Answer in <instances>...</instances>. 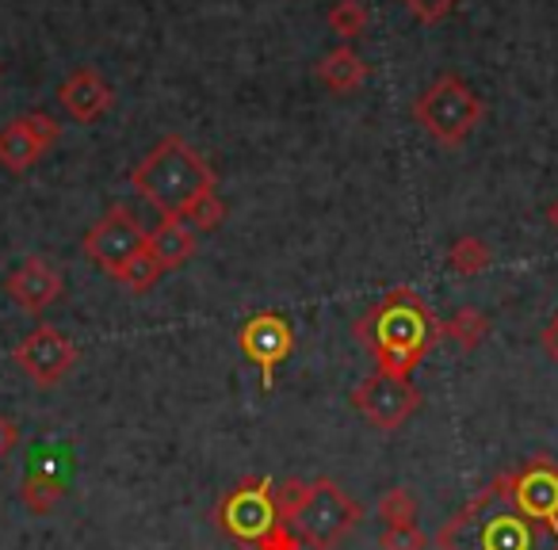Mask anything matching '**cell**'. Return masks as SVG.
Wrapping results in <instances>:
<instances>
[{
  "label": "cell",
  "mask_w": 558,
  "mask_h": 550,
  "mask_svg": "<svg viewBox=\"0 0 558 550\" xmlns=\"http://www.w3.org/2000/svg\"><path fill=\"white\" fill-rule=\"evenodd\" d=\"M547 222H550V225H555V230H558V199H555V203H550V207H547Z\"/></svg>",
  "instance_id": "obj_29"
},
{
  "label": "cell",
  "mask_w": 558,
  "mask_h": 550,
  "mask_svg": "<svg viewBox=\"0 0 558 550\" xmlns=\"http://www.w3.org/2000/svg\"><path fill=\"white\" fill-rule=\"evenodd\" d=\"M352 405L360 410V417L379 432H395L402 428L413 413L421 410V390L410 379H398L387 371H372L356 390H352Z\"/></svg>",
  "instance_id": "obj_9"
},
{
  "label": "cell",
  "mask_w": 558,
  "mask_h": 550,
  "mask_svg": "<svg viewBox=\"0 0 558 550\" xmlns=\"http://www.w3.org/2000/svg\"><path fill=\"white\" fill-rule=\"evenodd\" d=\"M326 24L341 42H352L367 32V9L360 4V0H337L333 9H329Z\"/></svg>",
  "instance_id": "obj_21"
},
{
  "label": "cell",
  "mask_w": 558,
  "mask_h": 550,
  "mask_svg": "<svg viewBox=\"0 0 558 550\" xmlns=\"http://www.w3.org/2000/svg\"><path fill=\"white\" fill-rule=\"evenodd\" d=\"M62 138V123L47 111H32V115H16L4 131H0V169L12 176H24L27 169L47 157V149L58 146Z\"/></svg>",
  "instance_id": "obj_10"
},
{
  "label": "cell",
  "mask_w": 558,
  "mask_h": 550,
  "mask_svg": "<svg viewBox=\"0 0 558 550\" xmlns=\"http://www.w3.org/2000/svg\"><path fill=\"white\" fill-rule=\"evenodd\" d=\"M436 550H558V524L520 512L501 474L471 504L444 520Z\"/></svg>",
  "instance_id": "obj_3"
},
{
  "label": "cell",
  "mask_w": 558,
  "mask_h": 550,
  "mask_svg": "<svg viewBox=\"0 0 558 550\" xmlns=\"http://www.w3.org/2000/svg\"><path fill=\"white\" fill-rule=\"evenodd\" d=\"M4 291H9V298L20 310L39 318L47 306H54L58 298H62L65 288H62V271H58L54 264L43 260V256H27L9 280H4Z\"/></svg>",
  "instance_id": "obj_14"
},
{
  "label": "cell",
  "mask_w": 558,
  "mask_h": 550,
  "mask_svg": "<svg viewBox=\"0 0 558 550\" xmlns=\"http://www.w3.org/2000/svg\"><path fill=\"white\" fill-rule=\"evenodd\" d=\"M379 520L387 527H402V524H417V497H413V489L405 486H395L387 489V493L379 497Z\"/></svg>",
  "instance_id": "obj_22"
},
{
  "label": "cell",
  "mask_w": 558,
  "mask_h": 550,
  "mask_svg": "<svg viewBox=\"0 0 558 550\" xmlns=\"http://www.w3.org/2000/svg\"><path fill=\"white\" fill-rule=\"evenodd\" d=\"M20 425H16V417H4V413H0V459H9L12 451L20 448Z\"/></svg>",
  "instance_id": "obj_27"
},
{
  "label": "cell",
  "mask_w": 558,
  "mask_h": 550,
  "mask_svg": "<svg viewBox=\"0 0 558 550\" xmlns=\"http://www.w3.org/2000/svg\"><path fill=\"white\" fill-rule=\"evenodd\" d=\"M444 260H448V268L456 271V276H482V271L494 264V248H489L482 237H471V233H466V237L451 241Z\"/></svg>",
  "instance_id": "obj_19"
},
{
  "label": "cell",
  "mask_w": 558,
  "mask_h": 550,
  "mask_svg": "<svg viewBox=\"0 0 558 550\" xmlns=\"http://www.w3.org/2000/svg\"><path fill=\"white\" fill-rule=\"evenodd\" d=\"M256 550H303V539H299V531L291 524H276L256 542Z\"/></svg>",
  "instance_id": "obj_26"
},
{
  "label": "cell",
  "mask_w": 558,
  "mask_h": 550,
  "mask_svg": "<svg viewBox=\"0 0 558 550\" xmlns=\"http://www.w3.org/2000/svg\"><path fill=\"white\" fill-rule=\"evenodd\" d=\"M146 245H149V233L142 230V222L123 207V203L108 207V215H104L96 225H88L85 241H81L88 260L100 264L111 280H119L126 264H131Z\"/></svg>",
  "instance_id": "obj_7"
},
{
  "label": "cell",
  "mask_w": 558,
  "mask_h": 550,
  "mask_svg": "<svg viewBox=\"0 0 558 550\" xmlns=\"http://www.w3.org/2000/svg\"><path fill=\"white\" fill-rule=\"evenodd\" d=\"M218 180L207 157L180 134L161 138L131 169V187L161 218H184L195 233H210L226 222V203L218 199Z\"/></svg>",
  "instance_id": "obj_1"
},
{
  "label": "cell",
  "mask_w": 558,
  "mask_h": 550,
  "mask_svg": "<svg viewBox=\"0 0 558 550\" xmlns=\"http://www.w3.org/2000/svg\"><path fill=\"white\" fill-rule=\"evenodd\" d=\"M352 337L372 352L375 371L410 379L440 341V321L413 288H390L379 303L360 314Z\"/></svg>",
  "instance_id": "obj_2"
},
{
  "label": "cell",
  "mask_w": 558,
  "mask_h": 550,
  "mask_svg": "<svg viewBox=\"0 0 558 550\" xmlns=\"http://www.w3.org/2000/svg\"><path fill=\"white\" fill-rule=\"evenodd\" d=\"M364 520L360 501L333 478H314L303 509L295 512L291 527L299 531L303 547L311 550H337Z\"/></svg>",
  "instance_id": "obj_5"
},
{
  "label": "cell",
  "mask_w": 558,
  "mask_h": 550,
  "mask_svg": "<svg viewBox=\"0 0 558 550\" xmlns=\"http://www.w3.org/2000/svg\"><path fill=\"white\" fill-rule=\"evenodd\" d=\"M218 531H226L241 547H253L271 531L276 524H288L279 516L276 504V481L271 478H241L233 489H226L222 501L210 512Z\"/></svg>",
  "instance_id": "obj_6"
},
{
  "label": "cell",
  "mask_w": 558,
  "mask_h": 550,
  "mask_svg": "<svg viewBox=\"0 0 558 550\" xmlns=\"http://www.w3.org/2000/svg\"><path fill=\"white\" fill-rule=\"evenodd\" d=\"M539 344H543V356H547L550 364H558V314L547 321V326H543Z\"/></svg>",
  "instance_id": "obj_28"
},
{
  "label": "cell",
  "mask_w": 558,
  "mask_h": 550,
  "mask_svg": "<svg viewBox=\"0 0 558 550\" xmlns=\"http://www.w3.org/2000/svg\"><path fill=\"white\" fill-rule=\"evenodd\" d=\"M58 103L62 111L81 126H93L116 108V88L104 81V73L96 70H73L70 77L58 85Z\"/></svg>",
  "instance_id": "obj_15"
},
{
  "label": "cell",
  "mask_w": 558,
  "mask_h": 550,
  "mask_svg": "<svg viewBox=\"0 0 558 550\" xmlns=\"http://www.w3.org/2000/svg\"><path fill=\"white\" fill-rule=\"evenodd\" d=\"M65 486H70V451H32V463H27V474L20 481L24 509L35 512V516H47L65 497Z\"/></svg>",
  "instance_id": "obj_13"
},
{
  "label": "cell",
  "mask_w": 558,
  "mask_h": 550,
  "mask_svg": "<svg viewBox=\"0 0 558 550\" xmlns=\"http://www.w3.org/2000/svg\"><path fill=\"white\" fill-rule=\"evenodd\" d=\"M149 253L157 256L165 271L187 264L199 253V233L184 222V218H161V222L149 230Z\"/></svg>",
  "instance_id": "obj_16"
},
{
  "label": "cell",
  "mask_w": 558,
  "mask_h": 550,
  "mask_svg": "<svg viewBox=\"0 0 558 550\" xmlns=\"http://www.w3.org/2000/svg\"><path fill=\"white\" fill-rule=\"evenodd\" d=\"M238 344H241V352L260 367V382H264V390H268L276 367L295 352V329H291V321L283 318V314L260 310L241 326Z\"/></svg>",
  "instance_id": "obj_11"
},
{
  "label": "cell",
  "mask_w": 558,
  "mask_h": 550,
  "mask_svg": "<svg viewBox=\"0 0 558 550\" xmlns=\"http://www.w3.org/2000/svg\"><path fill=\"white\" fill-rule=\"evenodd\" d=\"M486 103L466 85L459 73H440L425 93L413 100V119L417 126L444 149H459L474 131H478Z\"/></svg>",
  "instance_id": "obj_4"
},
{
  "label": "cell",
  "mask_w": 558,
  "mask_h": 550,
  "mask_svg": "<svg viewBox=\"0 0 558 550\" xmlns=\"http://www.w3.org/2000/svg\"><path fill=\"white\" fill-rule=\"evenodd\" d=\"M402 4L413 12V20H417V24H428V27L444 24V20L459 9V0H402Z\"/></svg>",
  "instance_id": "obj_25"
},
{
  "label": "cell",
  "mask_w": 558,
  "mask_h": 550,
  "mask_svg": "<svg viewBox=\"0 0 558 550\" xmlns=\"http://www.w3.org/2000/svg\"><path fill=\"white\" fill-rule=\"evenodd\" d=\"M77 359H81L77 344L58 326H47V321L35 326L32 333L20 337V344L12 349V364L24 371L27 382H35V387H43V390L58 387V382L77 367Z\"/></svg>",
  "instance_id": "obj_8"
},
{
  "label": "cell",
  "mask_w": 558,
  "mask_h": 550,
  "mask_svg": "<svg viewBox=\"0 0 558 550\" xmlns=\"http://www.w3.org/2000/svg\"><path fill=\"white\" fill-rule=\"evenodd\" d=\"M318 81L333 96H352L367 81V62L349 47V42H341V47H333V50H326V54H322Z\"/></svg>",
  "instance_id": "obj_17"
},
{
  "label": "cell",
  "mask_w": 558,
  "mask_h": 550,
  "mask_svg": "<svg viewBox=\"0 0 558 550\" xmlns=\"http://www.w3.org/2000/svg\"><path fill=\"white\" fill-rule=\"evenodd\" d=\"M161 276H165V268L157 264V256L149 253V245H146L138 256H134L131 264H126L123 276H119L116 283H123V288L131 291V295H146V291L157 288V280H161Z\"/></svg>",
  "instance_id": "obj_20"
},
{
  "label": "cell",
  "mask_w": 558,
  "mask_h": 550,
  "mask_svg": "<svg viewBox=\"0 0 558 550\" xmlns=\"http://www.w3.org/2000/svg\"><path fill=\"white\" fill-rule=\"evenodd\" d=\"M505 481H509V493L520 512L558 524V463H550L547 455H535L520 470L505 474Z\"/></svg>",
  "instance_id": "obj_12"
},
{
  "label": "cell",
  "mask_w": 558,
  "mask_h": 550,
  "mask_svg": "<svg viewBox=\"0 0 558 550\" xmlns=\"http://www.w3.org/2000/svg\"><path fill=\"white\" fill-rule=\"evenodd\" d=\"M379 550H428V535L417 524L387 527L379 535Z\"/></svg>",
  "instance_id": "obj_23"
},
{
  "label": "cell",
  "mask_w": 558,
  "mask_h": 550,
  "mask_svg": "<svg viewBox=\"0 0 558 550\" xmlns=\"http://www.w3.org/2000/svg\"><path fill=\"white\" fill-rule=\"evenodd\" d=\"M486 337H489V318L478 310V306H463V310H456L448 321H440V341L456 344L459 352L482 349Z\"/></svg>",
  "instance_id": "obj_18"
},
{
  "label": "cell",
  "mask_w": 558,
  "mask_h": 550,
  "mask_svg": "<svg viewBox=\"0 0 558 550\" xmlns=\"http://www.w3.org/2000/svg\"><path fill=\"white\" fill-rule=\"evenodd\" d=\"M306 493H311V481H306V478H288V481H279V486H276L279 516L288 520V524H291V520H295V512L303 509Z\"/></svg>",
  "instance_id": "obj_24"
}]
</instances>
